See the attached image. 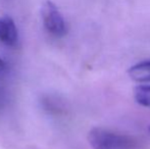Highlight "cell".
<instances>
[{"label":"cell","instance_id":"6","mask_svg":"<svg viewBox=\"0 0 150 149\" xmlns=\"http://www.w3.org/2000/svg\"><path fill=\"white\" fill-rule=\"evenodd\" d=\"M6 71V64L4 62V60L0 57V75H2Z\"/></svg>","mask_w":150,"mask_h":149},{"label":"cell","instance_id":"3","mask_svg":"<svg viewBox=\"0 0 150 149\" xmlns=\"http://www.w3.org/2000/svg\"><path fill=\"white\" fill-rule=\"evenodd\" d=\"M0 41L6 45H14L18 41V29L9 16L0 18Z\"/></svg>","mask_w":150,"mask_h":149},{"label":"cell","instance_id":"4","mask_svg":"<svg viewBox=\"0 0 150 149\" xmlns=\"http://www.w3.org/2000/svg\"><path fill=\"white\" fill-rule=\"evenodd\" d=\"M128 74L133 81L138 83L150 82V60L139 62L131 66Z\"/></svg>","mask_w":150,"mask_h":149},{"label":"cell","instance_id":"5","mask_svg":"<svg viewBox=\"0 0 150 149\" xmlns=\"http://www.w3.org/2000/svg\"><path fill=\"white\" fill-rule=\"evenodd\" d=\"M134 98L140 105L150 107V86H138L135 88Z\"/></svg>","mask_w":150,"mask_h":149},{"label":"cell","instance_id":"1","mask_svg":"<svg viewBox=\"0 0 150 149\" xmlns=\"http://www.w3.org/2000/svg\"><path fill=\"white\" fill-rule=\"evenodd\" d=\"M88 140L93 149H143L134 137L100 127L91 130Z\"/></svg>","mask_w":150,"mask_h":149},{"label":"cell","instance_id":"2","mask_svg":"<svg viewBox=\"0 0 150 149\" xmlns=\"http://www.w3.org/2000/svg\"><path fill=\"white\" fill-rule=\"evenodd\" d=\"M41 12L46 30L56 37L64 36L67 33V25L55 4L51 1H45L42 5Z\"/></svg>","mask_w":150,"mask_h":149},{"label":"cell","instance_id":"7","mask_svg":"<svg viewBox=\"0 0 150 149\" xmlns=\"http://www.w3.org/2000/svg\"><path fill=\"white\" fill-rule=\"evenodd\" d=\"M148 131H149V133H150V126H149V128H148Z\"/></svg>","mask_w":150,"mask_h":149}]
</instances>
